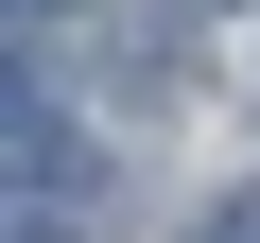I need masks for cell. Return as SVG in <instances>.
Here are the masks:
<instances>
[{
	"mask_svg": "<svg viewBox=\"0 0 260 243\" xmlns=\"http://www.w3.org/2000/svg\"><path fill=\"white\" fill-rule=\"evenodd\" d=\"M208 243H260V191H225V226H208Z\"/></svg>",
	"mask_w": 260,
	"mask_h": 243,
	"instance_id": "obj_2",
	"label": "cell"
},
{
	"mask_svg": "<svg viewBox=\"0 0 260 243\" xmlns=\"http://www.w3.org/2000/svg\"><path fill=\"white\" fill-rule=\"evenodd\" d=\"M0 122H35V87H18V52H0Z\"/></svg>",
	"mask_w": 260,
	"mask_h": 243,
	"instance_id": "obj_3",
	"label": "cell"
},
{
	"mask_svg": "<svg viewBox=\"0 0 260 243\" xmlns=\"http://www.w3.org/2000/svg\"><path fill=\"white\" fill-rule=\"evenodd\" d=\"M87 139H52V122H0V243H70L87 226Z\"/></svg>",
	"mask_w": 260,
	"mask_h": 243,
	"instance_id": "obj_1",
	"label": "cell"
},
{
	"mask_svg": "<svg viewBox=\"0 0 260 243\" xmlns=\"http://www.w3.org/2000/svg\"><path fill=\"white\" fill-rule=\"evenodd\" d=\"M0 18H52V0H0Z\"/></svg>",
	"mask_w": 260,
	"mask_h": 243,
	"instance_id": "obj_4",
	"label": "cell"
}]
</instances>
